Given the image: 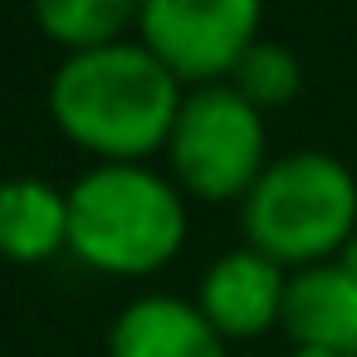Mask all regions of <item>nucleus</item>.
Listing matches in <instances>:
<instances>
[{"label":"nucleus","instance_id":"obj_1","mask_svg":"<svg viewBox=\"0 0 357 357\" xmlns=\"http://www.w3.org/2000/svg\"><path fill=\"white\" fill-rule=\"evenodd\" d=\"M186 89L132 40L64 54L50 74L45 108L59 137L93 162H147L167 152Z\"/></svg>","mask_w":357,"mask_h":357},{"label":"nucleus","instance_id":"obj_2","mask_svg":"<svg viewBox=\"0 0 357 357\" xmlns=\"http://www.w3.org/2000/svg\"><path fill=\"white\" fill-rule=\"evenodd\" d=\"M186 235L191 201L152 162H93L69 181V255L93 274H162Z\"/></svg>","mask_w":357,"mask_h":357},{"label":"nucleus","instance_id":"obj_3","mask_svg":"<svg viewBox=\"0 0 357 357\" xmlns=\"http://www.w3.org/2000/svg\"><path fill=\"white\" fill-rule=\"evenodd\" d=\"M240 235L274 264H328L357 235V176L328 147L274 152L264 176L240 201Z\"/></svg>","mask_w":357,"mask_h":357},{"label":"nucleus","instance_id":"obj_4","mask_svg":"<svg viewBox=\"0 0 357 357\" xmlns=\"http://www.w3.org/2000/svg\"><path fill=\"white\" fill-rule=\"evenodd\" d=\"M167 176L181 186L186 201L225 206L245 201L250 186L274 162L269 152V123L264 113L235 93L230 84L191 89L181 98V113L167 137Z\"/></svg>","mask_w":357,"mask_h":357},{"label":"nucleus","instance_id":"obj_5","mask_svg":"<svg viewBox=\"0 0 357 357\" xmlns=\"http://www.w3.org/2000/svg\"><path fill=\"white\" fill-rule=\"evenodd\" d=\"M259 35L264 10L255 0H147L137 6V45L186 93L230 84Z\"/></svg>","mask_w":357,"mask_h":357},{"label":"nucleus","instance_id":"obj_6","mask_svg":"<svg viewBox=\"0 0 357 357\" xmlns=\"http://www.w3.org/2000/svg\"><path fill=\"white\" fill-rule=\"evenodd\" d=\"M284 289H289L284 264H274L269 255H259L250 245H235L201 269V284L191 298L225 342H255L279 328Z\"/></svg>","mask_w":357,"mask_h":357},{"label":"nucleus","instance_id":"obj_7","mask_svg":"<svg viewBox=\"0 0 357 357\" xmlns=\"http://www.w3.org/2000/svg\"><path fill=\"white\" fill-rule=\"evenodd\" d=\"M230 342L186 294L147 289L108 323V357H230Z\"/></svg>","mask_w":357,"mask_h":357},{"label":"nucleus","instance_id":"obj_8","mask_svg":"<svg viewBox=\"0 0 357 357\" xmlns=\"http://www.w3.org/2000/svg\"><path fill=\"white\" fill-rule=\"evenodd\" d=\"M279 333L289 347H318L337 357H357V279L328 259L289 274Z\"/></svg>","mask_w":357,"mask_h":357},{"label":"nucleus","instance_id":"obj_9","mask_svg":"<svg viewBox=\"0 0 357 357\" xmlns=\"http://www.w3.org/2000/svg\"><path fill=\"white\" fill-rule=\"evenodd\" d=\"M69 250V186L50 176H6L0 181V259L50 264Z\"/></svg>","mask_w":357,"mask_h":357},{"label":"nucleus","instance_id":"obj_10","mask_svg":"<svg viewBox=\"0 0 357 357\" xmlns=\"http://www.w3.org/2000/svg\"><path fill=\"white\" fill-rule=\"evenodd\" d=\"M40 35L64 54H89L137 35V6L128 0H40L35 6Z\"/></svg>","mask_w":357,"mask_h":357},{"label":"nucleus","instance_id":"obj_11","mask_svg":"<svg viewBox=\"0 0 357 357\" xmlns=\"http://www.w3.org/2000/svg\"><path fill=\"white\" fill-rule=\"evenodd\" d=\"M230 89L245 93L259 113H274V108H289L303 93V64H298V54L284 40H264L259 35L250 45V54L240 59Z\"/></svg>","mask_w":357,"mask_h":357},{"label":"nucleus","instance_id":"obj_12","mask_svg":"<svg viewBox=\"0 0 357 357\" xmlns=\"http://www.w3.org/2000/svg\"><path fill=\"white\" fill-rule=\"evenodd\" d=\"M337 264H342V269H347V274H352V279H357V235H352V240H347V250H342V255H337Z\"/></svg>","mask_w":357,"mask_h":357}]
</instances>
